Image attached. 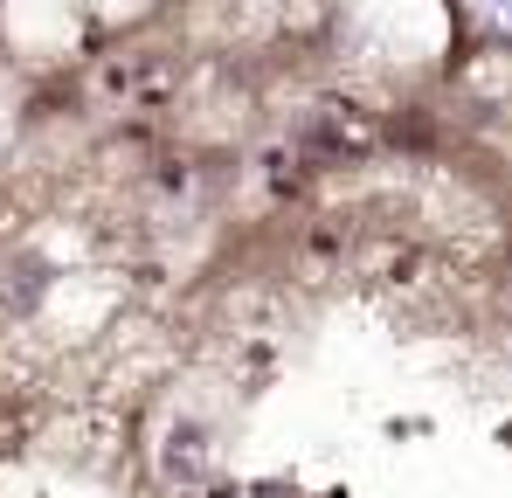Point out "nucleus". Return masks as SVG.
Here are the masks:
<instances>
[{
  "instance_id": "obj_1",
  "label": "nucleus",
  "mask_w": 512,
  "mask_h": 498,
  "mask_svg": "<svg viewBox=\"0 0 512 498\" xmlns=\"http://www.w3.org/2000/svg\"><path fill=\"white\" fill-rule=\"evenodd\" d=\"M208 464H215V436H208V422H194V415L167 422V436H160V471H167L173 485H201Z\"/></svg>"
},
{
  "instance_id": "obj_2",
  "label": "nucleus",
  "mask_w": 512,
  "mask_h": 498,
  "mask_svg": "<svg viewBox=\"0 0 512 498\" xmlns=\"http://www.w3.org/2000/svg\"><path fill=\"white\" fill-rule=\"evenodd\" d=\"M485 7H492V14H506V21H512V0H485Z\"/></svg>"
}]
</instances>
